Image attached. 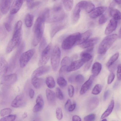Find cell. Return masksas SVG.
Segmentation results:
<instances>
[{"label": "cell", "instance_id": "6da1fadb", "mask_svg": "<svg viewBox=\"0 0 121 121\" xmlns=\"http://www.w3.org/2000/svg\"><path fill=\"white\" fill-rule=\"evenodd\" d=\"M45 21L39 16L36 19L33 27L34 34L32 41L33 45H37L42 39L44 29Z\"/></svg>", "mask_w": 121, "mask_h": 121}, {"label": "cell", "instance_id": "7a4b0ae2", "mask_svg": "<svg viewBox=\"0 0 121 121\" xmlns=\"http://www.w3.org/2000/svg\"><path fill=\"white\" fill-rule=\"evenodd\" d=\"M116 34L109 35L106 37L100 43L98 47V53L103 55L111 47L117 38Z\"/></svg>", "mask_w": 121, "mask_h": 121}, {"label": "cell", "instance_id": "3957f363", "mask_svg": "<svg viewBox=\"0 0 121 121\" xmlns=\"http://www.w3.org/2000/svg\"><path fill=\"white\" fill-rule=\"evenodd\" d=\"M22 29L14 30L12 37L9 42L6 48L7 53H10L20 45L22 39Z\"/></svg>", "mask_w": 121, "mask_h": 121}, {"label": "cell", "instance_id": "277c9868", "mask_svg": "<svg viewBox=\"0 0 121 121\" xmlns=\"http://www.w3.org/2000/svg\"><path fill=\"white\" fill-rule=\"evenodd\" d=\"M80 33L76 32L71 35L66 37L63 41L61 47L65 50L71 48L76 44L80 35Z\"/></svg>", "mask_w": 121, "mask_h": 121}, {"label": "cell", "instance_id": "5b68a950", "mask_svg": "<svg viewBox=\"0 0 121 121\" xmlns=\"http://www.w3.org/2000/svg\"><path fill=\"white\" fill-rule=\"evenodd\" d=\"M61 53L60 48L55 46L53 48L51 55V64L53 71H56L59 66L60 59Z\"/></svg>", "mask_w": 121, "mask_h": 121}, {"label": "cell", "instance_id": "8992f818", "mask_svg": "<svg viewBox=\"0 0 121 121\" xmlns=\"http://www.w3.org/2000/svg\"><path fill=\"white\" fill-rule=\"evenodd\" d=\"M52 44L50 43L42 51L38 62L39 66L45 65L48 62L52 52Z\"/></svg>", "mask_w": 121, "mask_h": 121}, {"label": "cell", "instance_id": "52a82bcc", "mask_svg": "<svg viewBox=\"0 0 121 121\" xmlns=\"http://www.w3.org/2000/svg\"><path fill=\"white\" fill-rule=\"evenodd\" d=\"M35 52V50L32 49L25 52L21 55L19 59L20 65L21 68H23L26 66Z\"/></svg>", "mask_w": 121, "mask_h": 121}, {"label": "cell", "instance_id": "ba28073f", "mask_svg": "<svg viewBox=\"0 0 121 121\" xmlns=\"http://www.w3.org/2000/svg\"><path fill=\"white\" fill-rule=\"evenodd\" d=\"M2 78V84L7 86H10L16 82L17 76L15 73H12L5 76Z\"/></svg>", "mask_w": 121, "mask_h": 121}, {"label": "cell", "instance_id": "9c48e42d", "mask_svg": "<svg viewBox=\"0 0 121 121\" xmlns=\"http://www.w3.org/2000/svg\"><path fill=\"white\" fill-rule=\"evenodd\" d=\"M26 104V100L24 95L20 94L17 96L13 100L11 105L13 107L18 108L25 105Z\"/></svg>", "mask_w": 121, "mask_h": 121}, {"label": "cell", "instance_id": "30bf717a", "mask_svg": "<svg viewBox=\"0 0 121 121\" xmlns=\"http://www.w3.org/2000/svg\"><path fill=\"white\" fill-rule=\"evenodd\" d=\"M8 69L7 62L4 57L0 55V79L2 78L7 72Z\"/></svg>", "mask_w": 121, "mask_h": 121}, {"label": "cell", "instance_id": "8fae6325", "mask_svg": "<svg viewBox=\"0 0 121 121\" xmlns=\"http://www.w3.org/2000/svg\"><path fill=\"white\" fill-rule=\"evenodd\" d=\"M94 77L93 75H91L88 79L82 85L80 92V95L84 94L90 88L93 82Z\"/></svg>", "mask_w": 121, "mask_h": 121}, {"label": "cell", "instance_id": "7c38bea8", "mask_svg": "<svg viewBox=\"0 0 121 121\" xmlns=\"http://www.w3.org/2000/svg\"><path fill=\"white\" fill-rule=\"evenodd\" d=\"M118 22V21L113 18L110 20L105 29V35H109L116 30Z\"/></svg>", "mask_w": 121, "mask_h": 121}, {"label": "cell", "instance_id": "4fadbf2b", "mask_svg": "<svg viewBox=\"0 0 121 121\" xmlns=\"http://www.w3.org/2000/svg\"><path fill=\"white\" fill-rule=\"evenodd\" d=\"M50 67L48 65H43L40 66L36 69L33 73L31 77H37L42 75L48 72Z\"/></svg>", "mask_w": 121, "mask_h": 121}, {"label": "cell", "instance_id": "5bb4252c", "mask_svg": "<svg viewBox=\"0 0 121 121\" xmlns=\"http://www.w3.org/2000/svg\"><path fill=\"white\" fill-rule=\"evenodd\" d=\"M84 63L81 59L72 61L68 67L67 72L76 70L80 68Z\"/></svg>", "mask_w": 121, "mask_h": 121}, {"label": "cell", "instance_id": "9a60e30c", "mask_svg": "<svg viewBox=\"0 0 121 121\" xmlns=\"http://www.w3.org/2000/svg\"><path fill=\"white\" fill-rule=\"evenodd\" d=\"M23 2L22 0H15L11 7L10 14L13 15L17 13L21 8Z\"/></svg>", "mask_w": 121, "mask_h": 121}, {"label": "cell", "instance_id": "2e32d148", "mask_svg": "<svg viewBox=\"0 0 121 121\" xmlns=\"http://www.w3.org/2000/svg\"><path fill=\"white\" fill-rule=\"evenodd\" d=\"M107 8L104 6H100L94 8L90 13L91 18L94 19L104 13Z\"/></svg>", "mask_w": 121, "mask_h": 121}, {"label": "cell", "instance_id": "e0dca14e", "mask_svg": "<svg viewBox=\"0 0 121 121\" xmlns=\"http://www.w3.org/2000/svg\"><path fill=\"white\" fill-rule=\"evenodd\" d=\"M12 1L0 0V10L2 14H6L8 12Z\"/></svg>", "mask_w": 121, "mask_h": 121}, {"label": "cell", "instance_id": "ac0fdd59", "mask_svg": "<svg viewBox=\"0 0 121 121\" xmlns=\"http://www.w3.org/2000/svg\"><path fill=\"white\" fill-rule=\"evenodd\" d=\"M99 101V99L97 96H94L91 98L87 103V110L90 111L94 109L98 105Z\"/></svg>", "mask_w": 121, "mask_h": 121}, {"label": "cell", "instance_id": "d6986e66", "mask_svg": "<svg viewBox=\"0 0 121 121\" xmlns=\"http://www.w3.org/2000/svg\"><path fill=\"white\" fill-rule=\"evenodd\" d=\"M99 38L95 37L88 39L84 43L80 45V47L83 48H85L93 46L99 40Z\"/></svg>", "mask_w": 121, "mask_h": 121}, {"label": "cell", "instance_id": "ffe728a7", "mask_svg": "<svg viewBox=\"0 0 121 121\" xmlns=\"http://www.w3.org/2000/svg\"><path fill=\"white\" fill-rule=\"evenodd\" d=\"M91 33L90 30L86 31L80 35V36L76 44L77 45H80L82 44L87 40L90 36Z\"/></svg>", "mask_w": 121, "mask_h": 121}, {"label": "cell", "instance_id": "44dd1931", "mask_svg": "<svg viewBox=\"0 0 121 121\" xmlns=\"http://www.w3.org/2000/svg\"><path fill=\"white\" fill-rule=\"evenodd\" d=\"M82 9L81 7L78 3L74 8L72 14V19L74 22H77L79 19Z\"/></svg>", "mask_w": 121, "mask_h": 121}, {"label": "cell", "instance_id": "7402d4cb", "mask_svg": "<svg viewBox=\"0 0 121 121\" xmlns=\"http://www.w3.org/2000/svg\"><path fill=\"white\" fill-rule=\"evenodd\" d=\"M32 83L35 88L36 89L40 88L44 82V79L37 77H31Z\"/></svg>", "mask_w": 121, "mask_h": 121}, {"label": "cell", "instance_id": "603a6c76", "mask_svg": "<svg viewBox=\"0 0 121 121\" xmlns=\"http://www.w3.org/2000/svg\"><path fill=\"white\" fill-rule=\"evenodd\" d=\"M82 9H84L88 13H90L95 8V6L91 2L83 0L82 1Z\"/></svg>", "mask_w": 121, "mask_h": 121}, {"label": "cell", "instance_id": "cb8c5ba5", "mask_svg": "<svg viewBox=\"0 0 121 121\" xmlns=\"http://www.w3.org/2000/svg\"><path fill=\"white\" fill-rule=\"evenodd\" d=\"M102 69V65L99 62H96L93 65L91 69V72L94 76H97L100 73Z\"/></svg>", "mask_w": 121, "mask_h": 121}, {"label": "cell", "instance_id": "d4e9b609", "mask_svg": "<svg viewBox=\"0 0 121 121\" xmlns=\"http://www.w3.org/2000/svg\"><path fill=\"white\" fill-rule=\"evenodd\" d=\"M65 26V25L64 24H58L53 26L50 31L51 37V38L53 37L57 32L63 29Z\"/></svg>", "mask_w": 121, "mask_h": 121}, {"label": "cell", "instance_id": "484cf974", "mask_svg": "<svg viewBox=\"0 0 121 121\" xmlns=\"http://www.w3.org/2000/svg\"><path fill=\"white\" fill-rule=\"evenodd\" d=\"M114 101L112 100L107 108L105 111L102 115L101 118L103 119L108 116L112 112L114 106Z\"/></svg>", "mask_w": 121, "mask_h": 121}, {"label": "cell", "instance_id": "4316f807", "mask_svg": "<svg viewBox=\"0 0 121 121\" xmlns=\"http://www.w3.org/2000/svg\"><path fill=\"white\" fill-rule=\"evenodd\" d=\"M34 16L31 14L28 13L26 15L25 19L26 25L28 27H31L32 26L34 20Z\"/></svg>", "mask_w": 121, "mask_h": 121}, {"label": "cell", "instance_id": "83f0119b", "mask_svg": "<svg viewBox=\"0 0 121 121\" xmlns=\"http://www.w3.org/2000/svg\"><path fill=\"white\" fill-rule=\"evenodd\" d=\"M47 98L49 102H54L56 99V95L54 92L49 89H47L46 91Z\"/></svg>", "mask_w": 121, "mask_h": 121}, {"label": "cell", "instance_id": "f1b7e54d", "mask_svg": "<svg viewBox=\"0 0 121 121\" xmlns=\"http://www.w3.org/2000/svg\"><path fill=\"white\" fill-rule=\"evenodd\" d=\"M109 14L112 18L118 21L121 19V13L118 9L113 8L109 9Z\"/></svg>", "mask_w": 121, "mask_h": 121}, {"label": "cell", "instance_id": "f546056e", "mask_svg": "<svg viewBox=\"0 0 121 121\" xmlns=\"http://www.w3.org/2000/svg\"><path fill=\"white\" fill-rule=\"evenodd\" d=\"M81 59L85 63L91 60L92 56L90 53L86 52L83 51L80 54Z\"/></svg>", "mask_w": 121, "mask_h": 121}, {"label": "cell", "instance_id": "4dcf8cb0", "mask_svg": "<svg viewBox=\"0 0 121 121\" xmlns=\"http://www.w3.org/2000/svg\"><path fill=\"white\" fill-rule=\"evenodd\" d=\"M62 1L66 10L68 11H70L73 6V0H63Z\"/></svg>", "mask_w": 121, "mask_h": 121}, {"label": "cell", "instance_id": "1f68e13d", "mask_svg": "<svg viewBox=\"0 0 121 121\" xmlns=\"http://www.w3.org/2000/svg\"><path fill=\"white\" fill-rule=\"evenodd\" d=\"M40 1H39L34 0H27L26 1V4L27 7L30 9H33L40 4Z\"/></svg>", "mask_w": 121, "mask_h": 121}, {"label": "cell", "instance_id": "d6a6232c", "mask_svg": "<svg viewBox=\"0 0 121 121\" xmlns=\"http://www.w3.org/2000/svg\"><path fill=\"white\" fill-rule=\"evenodd\" d=\"M45 82L48 87L50 88H53L55 86V81L52 76L47 77L46 79Z\"/></svg>", "mask_w": 121, "mask_h": 121}, {"label": "cell", "instance_id": "836d02e7", "mask_svg": "<svg viewBox=\"0 0 121 121\" xmlns=\"http://www.w3.org/2000/svg\"><path fill=\"white\" fill-rule=\"evenodd\" d=\"M119 56L118 52L116 53L113 55L107 63L106 66L107 67L109 68L118 59Z\"/></svg>", "mask_w": 121, "mask_h": 121}, {"label": "cell", "instance_id": "e575fe53", "mask_svg": "<svg viewBox=\"0 0 121 121\" xmlns=\"http://www.w3.org/2000/svg\"><path fill=\"white\" fill-rule=\"evenodd\" d=\"M13 19V15L10 14L4 23V26L6 30L10 32L11 30V23Z\"/></svg>", "mask_w": 121, "mask_h": 121}, {"label": "cell", "instance_id": "d590c367", "mask_svg": "<svg viewBox=\"0 0 121 121\" xmlns=\"http://www.w3.org/2000/svg\"><path fill=\"white\" fill-rule=\"evenodd\" d=\"M102 86L99 84H96L93 89L91 93L94 95H97L100 93L102 91Z\"/></svg>", "mask_w": 121, "mask_h": 121}, {"label": "cell", "instance_id": "8d00e7d4", "mask_svg": "<svg viewBox=\"0 0 121 121\" xmlns=\"http://www.w3.org/2000/svg\"><path fill=\"white\" fill-rule=\"evenodd\" d=\"M57 82L58 85L60 87L62 88L66 86L67 84L66 80L62 77H59L57 78Z\"/></svg>", "mask_w": 121, "mask_h": 121}, {"label": "cell", "instance_id": "74e56055", "mask_svg": "<svg viewBox=\"0 0 121 121\" xmlns=\"http://www.w3.org/2000/svg\"><path fill=\"white\" fill-rule=\"evenodd\" d=\"M16 117V115H9L2 118L0 121H14Z\"/></svg>", "mask_w": 121, "mask_h": 121}, {"label": "cell", "instance_id": "f35d334b", "mask_svg": "<svg viewBox=\"0 0 121 121\" xmlns=\"http://www.w3.org/2000/svg\"><path fill=\"white\" fill-rule=\"evenodd\" d=\"M84 80V78L82 75L79 74L75 76L74 81L78 84H82Z\"/></svg>", "mask_w": 121, "mask_h": 121}, {"label": "cell", "instance_id": "ab89813d", "mask_svg": "<svg viewBox=\"0 0 121 121\" xmlns=\"http://www.w3.org/2000/svg\"><path fill=\"white\" fill-rule=\"evenodd\" d=\"M71 60L68 56H66L62 59L60 64L61 66L66 65L69 66L71 63Z\"/></svg>", "mask_w": 121, "mask_h": 121}, {"label": "cell", "instance_id": "60d3db41", "mask_svg": "<svg viewBox=\"0 0 121 121\" xmlns=\"http://www.w3.org/2000/svg\"><path fill=\"white\" fill-rule=\"evenodd\" d=\"M56 95L57 98L60 100H63L64 98L63 95L59 87H57L56 88Z\"/></svg>", "mask_w": 121, "mask_h": 121}, {"label": "cell", "instance_id": "b9f144b4", "mask_svg": "<svg viewBox=\"0 0 121 121\" xmlns=\"http://www.w3.org/2000/svg\"><path fill=\"white\" fill-rule=\"evenodd\" d=\"M12 112V109L9 108H6L2 109L0 111V114L1 117L10 115Z\"/></svg>", "mask_w": 121, "mask_h": 121}, {"label": "cell", "instance_id": "7bdbcfd3", "mask_svg": "<svg viewBox=\"0 0 121 121\" xmlns=\"http://www.w3.org/2000/svg\"><path fill=\"white\" fill-rule=\"evenodd\" d=\"M56 116L57 119L60 120L63 117V114L62 109L60 108H57L56 110Z\"/></svg>", "mask_w": 121, "mask_h": 121}, {"label": "cell", "instance_id": "ee69618b", "mask_svg": "<svg viewBox=\"0 0 121 121\" xmlns=\"http://www.w3.org/2000/svg\"><path fill=\"white\" fill-rule=\"evenodd\" d=\"M44 106L41 104L36 103L33 109V111L34 112H36L42 110L43 107Z\"/></svg>", "mask_w": 121, "mask_h": 121}, {"label": "cell", "instance_id": "f6af8a7d", "mask_svg": "<svg viewBox=\"0 0 121 121\" xmlns=\"http://www.w3.org/2000/svg\"><path fill=\"white\" fill-rule=\"evenodd\" d=\"M95 115L91 114L86 116L84 118V121H94L95 118Z\"/></svg>", "mask_w": 121, "mask_h": 121}, {"label": "cell", "instance_id": "bcb514c9", "mask_svg": "<svg viewBox=\"0 0 121 121\" xmlns=\"http://www.w3.org/2000/svg\"><path fill=\"white\" fill-rule=\"evenodd\" d=\"M46 42L44 38H43L40 42L39 48V50L40 51L43 50L46 47Z\"/></svg>", "mask_w": 121, "mask_h": 121}, {"label": "cell", "instance_id": "7dc6e473", "mask_svg": "<svg viewBox=\"0 0 121 121\" xmlns=\"http://www.w3.org/2000/svg\"><path fill=\"white\" fill-rule=\"evenodd\" d=\"M68 95L69 97H72L74 93V88L73 86L71 85H69L68 87Z\"/></svg>", "mask_w": 121, "mask_h": 121}, {"label": "cell", "instance_id": "c3c4849f", "mask_svg": "<svg viewBox=\"0 0 121 121\" xmlns=\"http://www.w3.org/2000/svg\"><path fill=\"white\" fill-rule=\"evenodd\" d=\"M115 77L114 73L111 72L109 74L107 80V83L108 84H111L113 81Z\"/></svg>", "mask_w": 121, "mask_h": 121}, {"label": "cell", "instance_id": "681fc988", "mask_svg": "<svg viewBox=\"0 0 121 121\" xmlns=\"http://www.w3.org/2000/svg\"><path fill=\"white\" fill-rule=\"evenodd\" d=\"M68 66L64 65L61 66L59 70V75L60 76H62L66 72Z\"/></svg>", "mask_w": 121, "mask_h": 121}, {"label": "cell", "instance_id": "f907efd6", "mask_svg": "<svg viewBox=\"0 0 121 121\" xmlns=\"http://www.w3.org/2000/svg\"><path fill=\"white\" fill-rule=\"evenodd\" d=\"M36 103H38L44 106V102L42 96L41 94H39L37 96L36 100Z\"/></svg>", "mask_w": 121, "mask_h": 121}, {"label": "cell", "instance_id": "816d5d0a", "mask_svg": "<svg viewBox=\"0 0 121 121\" xmlns=\"http://www.w3.org/2000/svg\"><path fill=\"white\" fill-rule=\"evenodd\" d=\"M107 18L104 14H102L99 18V23L100 24H102L106 22Z\"/></svg>", "mask_w": 121, "mask_h": 121}, {"label": "cell", "instance_id": "f5cc1de1", "mask_svg": "<svg viewBox=\"0 0 121 121\" xmlns=\"http://www.w3.org/2000/svg\"><path fill=\"white\" fill-rule=\"evenodd\" d=\"M93 59L92 58L90 60L87 62L84 67V70L86 71L90 67L93 61Z\"/></svg>", "mask_w": 121, "mask_h": 121}, {"label": "cell", "instance_id": "db71d44e", "mask_svg": "<svg viewBox=\"0 0 121 121\" xmlns=\"http://www.w3.org/2000/svg\"><path fill=\"white\" fill-rule=\"evenodd\" d=\"M117 75L118 79L120 81L121 80V65L119 64L117 66Z\"/></svg>", "mask_w": 121, "mask_h": 121}, {"label": "cell", "instance_id": "11a10c76", "mask_svg": "<svg viewBox=\"0 0 121 121\" xmlns=\"http://www.w3.org/2000/svg\"><path fill=\"white\" fill-rule=\"evenodd\" d=\"M71 104V102L70 99H68L65 104V109L68 110Z\"/></svg>", "mask_w": 121, "mask_h": 121}, {"label": "cell", "instance_id": "9f6ffc18", "mask_svg": "<svg viewBox=\"0 0 121 121\" xmlns=\"http://www.w3.org/2000/svg\"><path fill=\"white\" fill-rule=\"evenodd\" d=\"M110 93V91L109 90H106L104 92L103 95V99L104 100H105L108 98Z\"/></svg>", "mask_w": 121, "mask_h": 121}, {"label": "cell", "instance_id": "6f0895ef", "mask_svg": "<svg viewBox=\"0 0 121 121\" xmlns=\"http://www.w3.org/2000/svg\"><path fill=\"white\" fill-rule=\"evenodd\" d=\"M72 121H81V119L79 116L77 115H74L73 116L72 118Z\"/></svg>", "mask_w": 121, "mask_h": 121}, {"label": "cell", "instance_id": "680465c9", "mask_svg": "<svg viewBox=\"0 0 121 121\" xmlns=\"http://www.w3.org/2000/svg\"><path fill=\"white\" fill-rule=\"evenodd\" d=\"M29 95L30 98L32 99L34 97L35 95V91L33 89H31L29 91Z\"/></svg>", "mask_w": 121, "mask_h": 121}, {"label": "cell", "instance_id": "91938a15", "mask_svg": "<svg viewBox=\"0 0 121 121\" xmlns=\"http://www.w3.org/2000/svg\"><path fill=\"white\" fill-rule=\"evenodd\" d=\"M76 104H71L69 108L68 111L69 112H72L75 109L76 107Z\"/></svg>", "mask_w": 121, "mask_h": 121}, {"label": "cell", "instance_id": "94428289", "mask_svg": "<svg viewBox=\"0 0 121 121\" xmlns=\"http://www.w3.org/2000/svg\"><path fill=\"white\" fill-rule=\"evenodd\" d=\"M75 76L73 75H72L70 76L68 78L69 82H73L74 81V79Z\"/></svg>", "mask_w": 121, "mask_h": 121}, {"label": "cell", "instance_id": "6125c7cd", "mask_svg": "<svg viewBox=\"0 0 121 121\" xmlns=\"http://www.w3.org/2000/svg\"><path fill=\"white\" fill-rule=\"evenodd\" d=\"M27 116V114L26 112H25L22 115V117L24 119L26 118Z\"/></svg>", "mask_w": 121, "mask_h": 121}, {"label": "cell", "instance_id": "be15d7a7", "mask_svg": "<svg viewBox=\"0 0 121 121\" xmlns=\"http://www.w3.org/2000/svg\"><path fill=\"white\" fill-rule=\"evenodd\" d=\"M115 2L117 4L119 5L120 4H121V0H114Z\"/></svg>", "mask_w": 121, "mask_h": 121}, {"label": "cell", "instance_id": "e7e4bbea", "mask_svg": "<svg viewBox=\"0 0 121 121\" xmlns=\"http://www.w3.org/2000/svg\"><path fill=\"white\" fill-rule=\"evenodd\" d=\"M119 37L121 38V29H119Z\"/></svg>", "mask_w": 121, "mask_h": 121}, {"label": "cell", "instance_id": "03108f58", "mask_svg": "<svg viewBox=\"0 0 121 121\" xmlns=\"http://www.w3.org/2000/svg\"><path fill=\"white\" fill-rule=\"evenodd\" d=\"M2 13L1 12L0 10V19L2 15Z\"/></svg>", "mask_w": 121, "mask_h": 121}, {"label": "cell", "instance_id": "003e7915", "mask_svg": "<svg viewBox=\"0 0 121 121\" xmlns=\"http://www.w3.org/2000/svg\"><path fill=\"white\" fill-rule=\"evenodd\" d=\"M101 121H107L106 119H103Z\"/></svg>", "mask_w": 121, "mask_h": 121}]
</instances>
